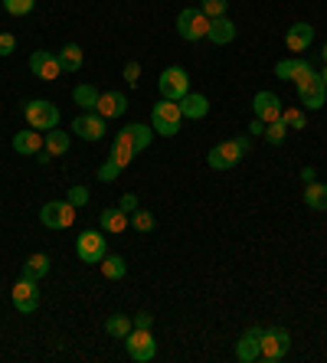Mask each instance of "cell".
Listing matches in <instances>:
<instances>
[{
    "label": "cell",
    "instance_id": "8",
    "mask_svg": "<svg viewBox=\"0 0 327 363\" xmlns=\"http://www.w3.org/2000/svg\"><path fill=\"white\" fill-rule=\"evenodd\" d=\"M288 350H292V334H288L285 328L262 330V360L278 363L288 357Z\"/></svg>",
    "mask_w": 327,
    "mask_h": 363
},
{
    "label": "cell",
    "instance_id": "31",
    "mask_svg": "<svg viewBox=\"0 0 327 363\" xmlns=\"http://www.w3.org/2000/svg\"><path fill=\"white\" fill-rule=\"evenodd\" d=\"M43 147H46L52 157H59V154L69 151V135H66V131H56V128H52V131H46V141H43Z\"/></svg>",
    "mask_w": 327,
    "mask_h": 363
},
{
    "label": "cell",
    "instance_id": "3",
    "mask_svg": "<svg viewBox=\"0 0 327 363\" xmlns=\"http://www.w3.org/2000/svg\"><path fill=\"white\" fill-rule=\"evenodd\" d=\"M76 255L85 265H101V259L109 255V242L101 229H82L76 236Z\"/></svg>",
    "mask_w": 327,
    "mask_h": 363
},
{
    "label": "cell",
    "instance_id": "30",
    "mask_svg": "<svg viewBox=\"0 0 327 363\" xmlns=\"http://www.w3.org/2000/svg\"><path fill=\"white\" fill-rule=\"evenodd\" d=\"M101 275H105V279H111V281L125 279V275H128L125 259H121V255H105V259H101Z\"/></svg>",
    "mask_w": 327,
    "mask_h": 363
},
{
    "label": "cell",
    "instance_id": "45",
    "mask_svg": "<svg viewBox=\"0 0 327 363\" xmlns=\"http://www.w3.org/2000/svg\"><path fill=\"white\" fill-rule=\"evenodd\" d=\"M50 157H52V154H50V151H46V147H43V151H40V154H36V161H40V164H50Z\"/></svg>",
    "mask_w": 327,
    "mask_h": 363
},
{
    "label": "cell",
    "instance_id": "29",
    "mask_svg": "<svg viewBox=\"0 0 327 363\" xmlns=\"http://www.w3.org/2000/svg\"><path fill=\"white\" fill-rule=\"evenodd\" d=\"M99 89L95 85H76L72 89V99H76V105L79 108H85V111H95V105H99Z\"/></svg>",
    "mask_w": 327,
    "mask_h": 363
},
{
    "label": "cell",
    "instance_id": "7",
    "mask_svg": "<svg viewBox=\"0 0 327 363\" xmlns=\"http://www.w3.org/2000/svg\"><path fill=\"white\" fill-rule=\"evenodd\" d=\"M76 206L69 200H50V203H43V210H40V223L46 229H69L72 223H76Z\"/></svg>",
    "mask_w": 327,
    "mask_h": 363
},
{
    "label": "cell",
    "instance_id": "20",
    "mask_svg": "<svg viewBox=\"0 0 327 363\" xmlns=\"http://www.w3.org/2000/svg\"><path fill=\"white\" fill-rule=\"evenodd\" d=\"M118 135L125 138V141L135 144L138 151H148V147H151V141H154V128L151 125H138V121H135V125H125Z\"/></svg>",
    "mask_w": 327,
    "mask_h": 363
},
{
    "label": "cell",
    "instance_id": "36",
    "mask_svg": "<svg viewBox=\"0 0 327 363\" xmlns=\"http://www.w3.org/2000/svg\"><path fill=\"white\" fill-rule=\"evenodd\" d=\"M265 138H269V144H285L288 138V125L282 118L272 121V125H265Z\"/></svg>",
    "mask_w": 327,
    "mask_h": 363
},
{
    "label": "cell",
    "instance_id": "41",
    "mask_svg": "<svg viewBox=\"0 0 327 363\" xmlns=\"http://www.w3.org/2000/svg\"><path fill=\"white\" fill-rule=\"evenodd\" d=\"M118 210H125L128 216H131V213L138 210V196H135V194H125L121 200H118Z\"/></svg>",
    "mask_w": 327,
    "mask_h": 363
},
{
    "label": "cell",
    "instance_id": "33",
    "mask_svg": "<svg viewBox=\"0 0 327 363\" xmlns=\"http://www.w3.org/2000/svg\"><path fill=\"white\" fill-rule=\"evenodd\" d=\"M282 121L288 125V131H304L308 128V115L301 108H282Z\"/></svg>",
    "mask_w": 327,
    "mask_h": 363
},
{
    "label": "cell",
    "instance_id": "14",
    "mask_svg": "<svg viewBox=\"0 0 327 363\" xmlns=\"http://www.w3.org/2000/svg\"><path fill=\"white\" fill-rule=\"evenodd\" d=\"M105 125H109V121L101 118L99 111H85V115H79V118L72 121V131H76L82 141H101V138H105Z\"/></svg>",
    "mask_w": 327,
    "mask_h": 363
},
{
    "label": "cell",
    "instance_id": "6",
    "mask_svg": "<svg viewBox=\"0 0 327 363\" xmlns=\"http://www.w3.org/2000/svg\"><path fill=\"white\" fill-rule=\"evenodd\" d=\"M23 115H26V121H30L33 131H52V128H59V108L52 105V101H46V99L26 101Z\"/></svg>",
    "mask_w": 327,
    "mask_h": 363
},
{
    "label": "cell",
    "instance_id": "43",
    "mask_svg": "<svg viewBox=\"0 0 327 363\" xmlns=\"http://www.w3.org/2000/svg\"><path fill=\"white\" fill-rule=\"evenodd\" d=\"M249 135H265V121L252 118V125H249Z\"/></svg>",
    "mask_w": 327,
    "mask_h": 363
},
{
    "label": "cell",
    "instance_id": "4",
    "mask_svg": "<svg viewBox=\"0 0 327 363\" xmlns=\"http://www.w3.org/2000/svg\"><path fill=\"white\" fill-rule=\"evenodd\" d=\"M177 33H180V40H187V43L206 40V33H210V17H206L200 7L180 10V17H177Z\"/></svg>",
    "mask_w": 327,
    "mask_h": 363
},
{
    "label": "cell",
    "instance_id": "9",
    "mask_svg": "<svg viewBox=\"0 0 327 363\" xmlns=\"http://www.w3.org/2000/svg\"><path fill=\"white\" fill-rule=\"evenodd\" d=\"M157 89H160V99L180 101L187 92H190V76H187V69H180V66L164 69L157 79Z\"/></svg>",
    "mask_w": 327,
    "mask_h": 363
},
{
    "label": "cell",
    "instance_id": "2",
    "mask_svg": "<svg viewBox=\"0 0 327 363\" xmlns=\"http://www.w3.org/2000/svg\"><path fill=\"white\" fill-rule=\"evenodd\" d=\"M180 121H184V111H180V101L160 99L157 105H154V108H151V128H154V135H164V138H174V135H180Z\"/></svg>",
    "mask_w": 327,
    "mask_h": 363
},
{
    "label": "cell",
    "instance_id": "10",
    "mask_svg": "<svg viewBox=\"0 0 327 363\" xmlns=\"http://www.w3.org/2000/svg\"><path fill=\"white\" fill-rule=\"evenodd\" d=\"M298 99H301V105L304 108H311V111L324 108L327 105V85H324V79H321V72H314L308 82L298 85Z\"/></svg>",
    "mask_w": 327,
    "mask_h": 363
},
{
    "label": "cell",
    "instance_id": "44",
    "mask_svg": "<svg viewBox=\"0 0 327 363\" xmlns=\"http://www.w3.org/2000/svg\"><path fill=\"white\" fill-rule=\"evenodd\" d=\"M301 180H304V184H314V180H318V174H314L311 167H304V170H301Z\"/></svg>",
    "mask_w": 327,
    "mask_h": 363
},
{
    "label": "cell",
    "instance_id": "39",
    "mask_svg": "<svg viewBox=\"0 0 327 363\" xmlns=\"http://www.w3.org/2000/svg\"><path fill=\"white\" fill-rule=\"evenodd\" d=\"M121 76H125L128 85H138L141 82V66H138V62H125V72H121Z\"/></svg>",
    "mask_w": 327,
    "mask_h": 363
},
{
    "label": "cell",
    "instance_id": "35",
    "mask_svg": "<svg viewBox=\"0 0 327 363\" xmlns=\"http://www.w3.org/2000/svg\"><path fill=\"white\" fill-rule=\"evenodd\" d=\"M33 7H36V0H4V10H7L10 17H26Z\"/></svg>",
    "mask_w": 327,
    "mask_h": 363
},
{
    "label": "cell",
    "instance_id": "17",
    "mask_svg": "<svg viewBox=\"0 0 327 363\" xmlns=\"http://www.w3.org/2000/svg\"><path fill=\"white\" fill-rule=\"evenodd\" d=\"M95 111H99L101 118H121L128 111V95L125 92H105L99 95V105H95Z\"/></svg>",
    "mask_w": 327,
    "mask_h": 363
},
{
    "label": "cell",
    "instance_id": "37",
    "mask_svg": "<svg viewBox=\"0 0 327 363\" xmlns=\"http://www.w3.org/2000/svg\"><path fill=\"white\" fill-rule=\"evenodd\" d=\"M226 7H229V0H203V4H200V10H203V13H206L210 20L226 17Z\"/></svg>",
    "mask_w": 327,
    "mask_h": 363
},
{
    "label": "cell",
    "instance_id": "16",
    "mask_svg": "<svg viewBox=\"0 0 327 363\" xmlns=\"http://www.w3.org/2000/svg\"><path fill=\"white\" fill-rule=\"evenodd\" d=\"M235 357H239L243 363L262 360V328L243 330V337H239V344H235Z\"/></svg>",
    "mask_w": 327,
    "mask_h": 363
},
{
    "label": "cell",
    "instance_id": "19",
    "mask_svg": "<svg viewBox=\"0 0 327 363\" xmlns=\"http://www.w3.org/2000/svg\"><path fill=\"white\" fill-rule=\"evenodd\" d=\"M180 111H184V118H193V121H200L210 115V99L200 92H187L184 99H180Z\"/></svg>",
    "mask_w": 327,
    "mask_h": 363
},
{
    "label": "cell",
    "instance_id": "23",
    "mask_svg": "<svg viewBox=\"0 0 327 363\" xmlns=\"http://www.w3.org/2000/svg\"><path fill=\"white\" fill-rule=\"evenodd\" d=\"M50 255L46 252H33L30 259L23 262V275L20 279H30V281H40V279H46L50 275Z\"/></svg>",
    "mask_w": 327,
    "mask_h": 363
},
{
    "label": "cell",
    "instance_id": "42",
    "mask_svg": "<svg viewBox=\"0 0 327 363\" xmlns=\"http://www.w3.org/2000/svg\"><path fill=\"white\" fill-rule=\"evenodd\" d=\"M151 324H154V318H151V314H148V311H144V314H138L135 328H148V330H151Z\"/></svg>",
    "mask_w": 327,
    "mask_h": 363
},
{
    "label": "cell",
    "instance_id": "12",
    "mask_svg": "<svg viewBox=\"0 0 327 363\" xmlns=\"http://www.w3.org/2000/svg\"><path fill=\"white\" fill-rule=\"evenodd\" d=\"M275 76L285 79V82H294V89L301 82H308L311 76H314V66H311L308 60H301V56H294V60H282L275 66Z\"/></svg>",
    "mask_w": 327,
    "mask_h": 363
},
{
    "label": "cell",
    "instance_id": "34",
    "mask_svg": "<svg viewBox=\"0 0 327 363\" xmlns=\"http://www.w3.org/2000/svg\"><path fill=\"white\" fill-rule=\"evenodd\" d=\"M121 170H125V167H121L115 157H109V161L99 167V180H101V184H115V180L121 177Z\"/></svg>",
    "mask_w": 327,
    "mask_h": 363
},
{
    "label": "cell",
    "instance_id": "26",
    "mask_svg": "<svg viewBox=\"0 0 327 363\" xmlns=\"http://www.w3.org/2000/svg\"><path fill=\"white\" fill-rule=\"evenodd\" d=\"M304 203L308 210H318V213H327V184L314 180V184L304 186Z\"/></svg>",
    "mask_w": 327,
    "mask_h": 363
},
{
    "label": "cell",
    "instance_id": "11",
    "mask_svg": "<svg viewBox=\"0 0 327 363\" xmlns=\"http://www.w3.org/2000/svg\"><path fill=\"white\" fill-rule=\"evenodd\" d=\"M10 298H13V308H17L20 314H33L36 308H40V288L30 279H20L17 285H13V291H10Z\"/></svg>",
    "mask_w": 327,
    "mask_h": 363
},
{
    "label": "cell",
    "instance_id": "15",
    "mask_svg": "<svg viewBox=\"0 0 327 363\" xmlns=\"http://www.w3.org/2000/svg\"><path fill=\"white\" fill-rule=\"evenodd\" d=\"M252 111H255V118L259 121L272 125V121L282 118V99H278L275 92H255V99H252Z\"/></svg>",
    "mask_w": 327,
    "mask_h": 363
},
{
    "label": "cell",
    "instance_id": "32",
    "mask_svg": "<svg viewBox=\"0 0 327 363\" xmlns=\"http://www.w3.org/2000/svg\"><path fill=\"white\" fill-rule=\"evenodd\" d=\"M131 229H135V233H154V229H157V220H154V213L135 210V213H131Z\"/></svg>",
    "mask_w": 327,
    "mask_h": 363
},
{
    "label": "cell",
    "instance_id": "13",
    "mask_svg": "<svg viewBox=\"0 0 327 363\" xmlns=\"http://www.w3.org/2000/svg\"><path fill=\"white\" fill-rule=\"evenodd\" d=\"M30 72H33L36 79H43V82H56L59 72H62L59 56H52L50 50H36L33 56H30Z\"/></svg>",
    "mask_w": 327,
    "mask_h": 363
},
{
    "label": "cell",
    "instance_id": "24",
    "mask_svg": "<svg viewBox=\"0 0 327 363\" xmlns=\"http://www.w3.org/2000/svg\"><path fill=\"white\" fill-rule=\"evenodd\" d=\"M99 226H101V233H125L128 226H131V216H128L125 210H101V216H99Z\"/></svg>",
    "mask_w": 327,
    "mask_h": 363
},
{
    "label": "cell",
    "instance_id": "28",
    "mask_svg": "<svg viewBox=\"0 0 327 363\" xmlns=\"http://www.w3.org/2000/svg\"><path fill=\"white\" fill-rule=\"evenodd\" d=\"M131 328H135V321H131L128 314H111L109 321H105V330H109V337H115V340H125L128 334H131Z\"/></svg>",
    "mask_w": 327,
    "mask_h": 363
},
{
    "label": "cell",
    "instance_id": "18",
    "mask_svg": "<svg viewBox=\"0 0 327 363\" xmlns=\"http://www.w3.org/2000/svg\"><path fill=\"white\" fill-rule=\"evenodd\" d=\"M311 43H314V26H311V23H294L292 30L285 33L288 52H304Z\"/></svg>",
    "mask_w": 327,
    "mask_h": 363
},
{
    "label": "cell",
    "instance_id": "27",
    "mask_svg": "<svg viewBox=\"0 0 327 363\" xmlns=\"http://www.w3.org/2000/svg\"><path fill=\"white\" fill-rule=\"evenodd\" d=\"M109 157H115V161L121 164V167H128V164H131V161H135V157H138V147H135V144H131V141H125V138H121V135H115V141H111V154H109Z\"/></svg>",
    "mask_w": 327,
    "mask_h": 363
},
{
    "label": "cell",
    "instance_id": "25",
    "mask_svg": "<svg viewBox=\"0 0 327 363\" xmlns=\"http://www.w3.org/2000/svg\"><path fill=\"white\" fill-rule=\"evenodd\" d=\"M82 60H85V52L79 43H69V46L59 50V66H62V72H79V69H82Z\"/></svg>",
    "mask_w": 327,
    "mask_h": 363
},
{
    "label": "cell",
    "instance_id": "46",
    "mask_svg": "<svg viewBox=\"0 0 327 363\" xmlns=\"http://www.w3.org/2000/svg\"><path fill=\"white\" fill-rule=\"evenodd\" d=\"M321 56H324V62H327V43H324V50H321Z\"/></svg>",
    "mask_w": 327,
    "mask_h": 363
},
{
    "label": "cell",
    "instance_id": "40",
    "mask_svg": "<svg viewBox=\"0 0 327 363\" xmlns=\"http://www.w3.org/2000/svg\"><path fill=\"white\" fill-rule=\"evenodd\" d=\"M17 50V36L10 33H0V56H10V52Z\"/></svg>",
    "mask_w": 327,
    "mask_h": 363
},
{
    "label": "cell",
    "instance_id": "38",
    "mask_svg": "<svg viewBox=\"0 0 327 363\" xmlns=\"http://www.w3.org/2000/svg\"><path fill=\"white\" fill-rule=\"evenodd\" d=\"M66 200L76 206V210H82L85 203H89V186H82V184H76V186H69V194H66Z\"/></svg>",
    "mask_w": 327,
    "mask_h": 363
},
{
    "label": "cell",
    "instance_id": "47",
    "mask_svg": "<svg viewBox=\"0 0 327 363\" xmlns=\"http://www.w3.org/2000/svg\"><path fill=\"white\" fill-rule=\"evenodd\" d=\"M321 79H324V85H327V66H324V72H321Z\"/></svg>",
    "mask_w": 327,
    "mask_h": 363
},
{
    "label": "cell",
    "instance_id": "5",
    "mask_svg": "<svg viewBox=\"0 0 327 363\" xmlns=\"http://www.w3.org/2000/svg\"><path fill=\"white\" fill-rule=\"evenodd\" d=\"M125 350L135 363H151L157 357V340L148 328H131V334L125 337Z\"/></svg>",
    "mask_w": 327,
    "mask_h": 363
},
{
    "label": "cell",
    "instance_id": "1",
    "mask_svg": "<svg viewBox=\"0 0 327 363\" xmlns=\"http://www.w3.org/2000/svg\"><path fill=\"white\" fill-rule=\"evenodd\" d=\"M252 141L249 138H233V141H219L216 147H210V154H206V164H210L213 170H233L235 164L243 161L245 154H249Z\"/></svg>",
    "mask_w": 327,
    "mask_h": 363
},
{
    "label": "cell",
    "instance_id": "22",
    "mask_svg": "<svg viewBox=\"0 0 327 363\" xmlns=\"http://www.w3.org/2000/svg\"><path fill=\"white\" fill-rule=\"evenodd\" d=\"M206 40L216 43V46H226V43H233L235 40V23L229 17L210 20V33H206Z\"/></svg>",
    "mask_w": 327,
    "mask_h": 363
},
{
    "label": "cell",
    "instance_id": "21",
    "mask_svg": "<svg viewBox=\"0 0 327 363\" xmlns=\"http://www.w3.org/2000/svg\"><path fill=\"white\" fill-rule=\"evenodd\" d=\"M13 151L17 154H23V157H36V154L43 151V138H40V131H20V135H13Z\"/></svg>",
    "mask_w": 327,
    "mask_h": 363
}]
</instances>
